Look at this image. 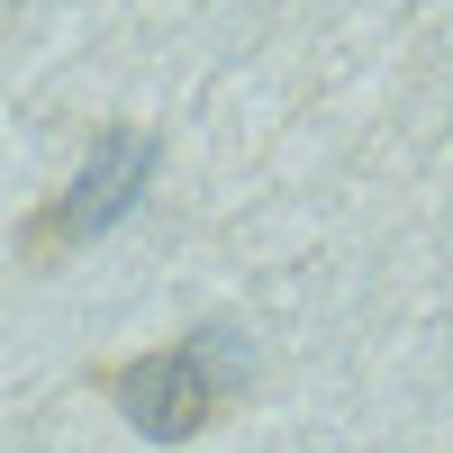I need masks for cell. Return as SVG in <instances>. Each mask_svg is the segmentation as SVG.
I'll list each match as a JSON object with an SVG mask.
<instances>
[{
  "instance_id": "obj_1",
  "label": "cell",
  "mask_w": 453,
  "mask_h": 453,
  "mask_svg": "<svg viewBox=\"0 0 453 453\" xmlns=\"http://www.w3.org/2000/svg\"><path fill=\"white\" fill-rule=\"evenodd\" d=\"M254 381H263V354H254L245 318H200V326H181L155 354L91 363V390H109V408L127 418V435L164 444V453L200 444L218 418H236V408L254 399Z\"/></svg>"
},
{
  "instance_id": "obj_2",
  "label": "cell",
  "mask_w": 453,
  "mask_h": 453,
  "mask_svg": "<svg viewBox=\"0 0 453 453\" xmlns=\"http://www.w3.org/2000/svg\"><path fill=\"white\" fill-rule=\"evenodd\" d=\"M155 164H164V136H155V127H136V119L91 127L82 164L64 173V191H46V200L19 218V236H10L19 273H64L73 254L109 245V236H119V226L145 209V191H155Z\"/></svg>"
}]
</instances>
